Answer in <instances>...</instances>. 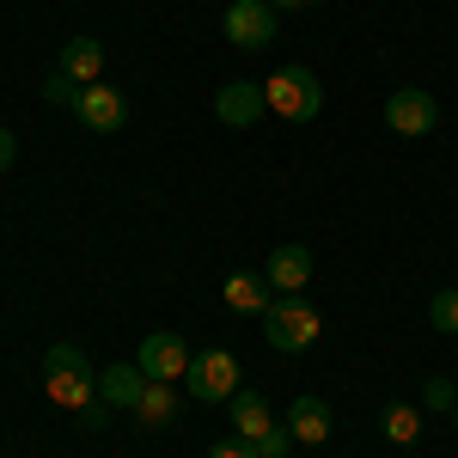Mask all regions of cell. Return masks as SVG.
Instances as JSON below:
<instances>
[{"label": "cell", "instance_id": "cell-15", "mask_svg": "<svg viewBox=\"0 0 458 458\" xmlns=\"http://www.w3.org/2000/svg\"><path fill=\"white\" fill-rule=\"evenodd\" d=\"M287 434H293L300 446H324V440H330V403H324V397H293Z\"/></svg>", "mask_w": 458, "mask_h": 458}, {"label": "cell", "instance_id": "cell-22", "mask_svg": "<svg viewBox=\"0 0 458 458\" xmlns=\"http://www.w3.org/2000/svg\"><path fill=\"white\" fill-rule=\"evenodd\" d=\"M208 458H257V453H250L245 440L233 434V440H214V446H208Z\"/></svg>", "mask_w": 458, "mask_h": 458}, {"label": "cell", "instance_id": "cell-23", "mask_svg": "<svg viewBox=\"0 0 458 458\" xmlns=\"http://www.w3.org/2000/svg\"><path fill=\"white\" fill-rule=\"evenodd\" d=\"M13 159H19V135H13V129H0V172H6Z\"/></svg>", "mask_w": 458, "mask_h": 458}, {"label": "cell", "instance_id": "cell-5", "mask_svg": "<svg viewBox=\"0 0 458 458\" xmlns=\"http://www.w3.org/2000/svg\"><path fill=\"white\" fill-rule=\"evenodd\" d=\"M183 386H190V397H202V403H233L239 397V360L226 349H202L190 354V373H183Z\"/></svg>", "mask_w": 458, "mask_h": 458}, {"label": "cell", "instance_id": "cell-19", "mask_svg": "<svg viewBox=\"0 0 458 458\" xmlns=\"http://www.w3.org/2000/svg\"><path fill=\"white\" fill-rule=\"evenodd\" d=\"M453 403H458L453 379H422V410H440V416H453Z\"/></svg>", "mask_w": 458, "mask_h": 458}, {"label": "cell", "instance_id": "cell-16", "mask_svg": "<svg viewBox=\"0 0 458 458\" xmlns=\"http://www.w3.org/2000/svg\"><path fill=\"white\" fill-rule=\"evenodd\" d=\"M129 416H135V422H141L147 434H165V428L177 422V391H172V386H159V379H147L141 403H135Z\"/></svg>", "mask_w": 458, "mask_h": 458}, {"label": "cell", "instance_id": "cell-11", "mask_svg": "<svg viewBox=\"0 0 458 458\" xmlns=\"http://www.w3.org/2000/svg\"><path fill=\"white\" fill-rule=\"evenodd\" d=\"M263 276H269L276 293H306V282H312V250L306 245H276Z\"/></svg>", "mask_w": 458, "mask_h": 458}, {"label": "cell", "instance_id": "cell-14", "mask_svg": "<svg viewBox=\"0 0 458 458\" xmlns=\"http://www.w3.org/2000/svg\"><path fill=\"white\" fill-rule=\"evenodd\" d=\"M220 293H226V306H233V312H250V318H263V312H269V300H276L269 276H257V269H233Z\"/></svg>", "mask_w": 458, "mask_h": 458}, {"label": "cell", "instance_id": "cell-21", "mask_svg": "<svg viewBox=\"0 0 458 458\" xmlns=\"http://www.w3.org/2000/svg\"><path fill=\"white\" fill-rule=\"evenodd\" d=\"M110 416H116V410H110L105 397H92V403H86V410H80V422L92 428V434H98V428H110Z\"/></svg>", "mask_w": 458, "mask_h": 458}, {"label": "cell", "instance_id": "cell-10", "mask_svg": "<svg viewBox=\"0 0 458 458\" xmlns=\"http://www.w3.org/2000/svg\"><path fill=\"white\" fill-rule=\"evenodd\" d=\"M73 116H80L92 135H116V129L129 123V98H123L116 86H80V98H73Z\"/></svg>", "mask_w": 458, "mask_h": 458}, {"label": "cell", "instance_id": "cell-8", "mask_svg": "<svg viewBox=\"0 0 458 458\" xmlns=\"http://www.w3.org/2000/svg\"><path fill=\"white\" fill-rule=\"evenodd\" d=\"M263 80H226L220 92H214V123H226V129H250V123H263Z\"/></svg>", "mask_w": 458, "mask_h": 458}, {"label": "cell", "instance_id": "cell-18", "mask_svg": "<svg viewBox=\"0 0 458 458\" xmlns=\"http://www.w3.org/2000/svg\"><path fill=\"white\" fill-rule=\"evenodd\" d=\"M428 324H434L440 336H458V287H440V293L428 300Z\"/></svg>", "mask_w": 458, "mask_h": 458}, {"label": "cell", "instance_id": "cell-24", "mask_svg": "<svg viewBox=\"0 0 458 458\" xmlns=\"http://www.w3.org/2000/svg\"><path fill=\"white\" fill-rule=\"evenodd\" d=\"M276 13H293V6H324V0H269Z\"/></svg>", "mask_w": 458, "mask_h": 458}, {"label": "cell", "instance_id": "cell-6", "mask_svg": "<svg viewBox=\"0 0 458 458\" xmlns=\"http://www.w3.org/2000/svg\"><path fill=\"white\" fill-rule=\"evenodd\" d=\"M386 123H391V135L422 141V135H434V123H440V105H434V92H422V86H397L386 98Z\"/></svg>", "mask_w": 458, "mask_h": 458}, {"label": "cell", "instance_id": "cell-20", "mask_svg": "<svg viewBox=\"0 0 458 458\" xmlns=\"http://www.w3.org/2000/svg\"><path fill=\"white\" fill-rule=\"evenodd\" d=\"M43 98H49V105H73V98H80V86H73L68 73L55 68V73H49V80H43Z\"/></svg>", "mask_w": 458, "mask_h": 458}, {"label": "cell", "instance_id": "cell-7", "mask_svg": "<svg viewBox=\"0 0 458 458\" xmlns=\"http://www.w3.org/2000/svg\"><path fill=\"white\" fill-rule=\"evenodd\" d=\"M220 31L233 37L239 49H263V43H276V6L269 0H233Z\"/></svg>", "mask_w": 458, "mask_h": 458}, {"label": "cell", "instance_id": "cell-2", "mask_svg": "<svg viewBox=\"0 0 458 458\" xmlns=\"http://www.w3.org/2000/svg\"><path fill=\"white\" fill-rule=\"evenodd\" d=\"M233 434H239L257 458H287L293 446H300L287 428H276L269 403H263V391H239V397H233Z\"/></svg>", "mask_w": 458, "mask_h": 458}, {"label": "cell", "instance_id": "cell-1", "mask_svg": "<svg viewBox=\"0 0 458 458\" xmlns=\"http://www.w3.org/2000/svg\"><path fill=\"white\" fill-rule=\"evenodd\" d=\"M43 391H49V403H62L73 416L98 397V373H92V360H86L80 343H55L43 354Z\"/></svg>", "mask_w": 458, "mask_h": 458}, {"label": "cell", "instance_id": "cell-12", "mask_svg": "<svg viewBox=\"0 0 458 458\" xmlns=\"http://www.w3.org/2000/svg\"><path fill=\"white\" fill-rule=\"evenodd\" d=\"M141 391H147L141 360H116V367L98 373V397H105L110 410H135V403H141Z\"/></svg>", "mask_w": 458, "mask_h": 458}, {"label": "cell", "instance_id": "cell-9", "mask_svg": "<svg viewBox=\"0 0 458 458\" xmlns=\"http://www.w3.org/2000/svg\"><path fill=\"white\" fill-rule=\"evenodd\" d=\"M135 360H141L147 379L172 386V379H183V373H190V343H183L177 330H153V336L141 343V354H135Z\"/></svg>", "mask_w": 458, "mask_h": 458}, {"label": "cell", "instance_id": "cell-3", "mask_svg": "<svg viewBox=\"0 0 458 458\" xmlns=\"http://www.w3.org/2000/svg\"><path fill=\"white\" fill-rule=\"evenodd\" d=\"M263 98H269V110L282 123H312L318 110H324V86H318L312 68H276L263 80Z\"/></svg>", "mask_w": 458, "mask_h": 458}, {"label": "cell", "instance_id": "cell-25", "mask_svg": "<svg viewBox=\"0 0 458 458\" xmlns=\"http://www.w3.org/2000/svg\"><path fill=\"white\" fill-rule=\"evenodd\" d=\"M453 422H458V403H453Z\"/></svg>", "mask_w": 458, "mask_h": 458}, {"label": "cell", "instance_id": "cell-4", "mask_svg": "<svg viewBox=\"0 0 458 458\" xmlns=\"http://www.w3.org/2000/svg\"><path fill=\"white\" fill-rule=\"evenodd\" d=\"M318 330H324V324H318V312L300 300V293H276L269 312H263V336H269V349H282V354L312 349Z\"/></svg>", "mask_w": 458, "mask_h": 458}, {"label": "cell", "instance_id": "cell-13", "mask_svg": "<svg viewBox=\"0 0 458 458\" xmlns=\"http://www.w3.org/2000/svg\"><path fill=\"white\" fill-rule=\"evenodd\" d=\"M55 68L68 73L73 86H98V73H105V43H98V37H68Z\"/></svg>", "mask_w": 458, "mask_h": 458}, {"label": "cell", "instance_id": "cell-17", "mask_svg": "<svg viewBox=\"0 0 458 458\" xmlns=\"http://www.w3.org/2000/svg\"><path fill=\"white\" fill-rule=\"evenodd\" d=\"M379 434H386V440H397V446H416V440H422V410H416V403H386Z\"/></svg>", "mask_w": 458, "mask_h": 458}]
</instances>
